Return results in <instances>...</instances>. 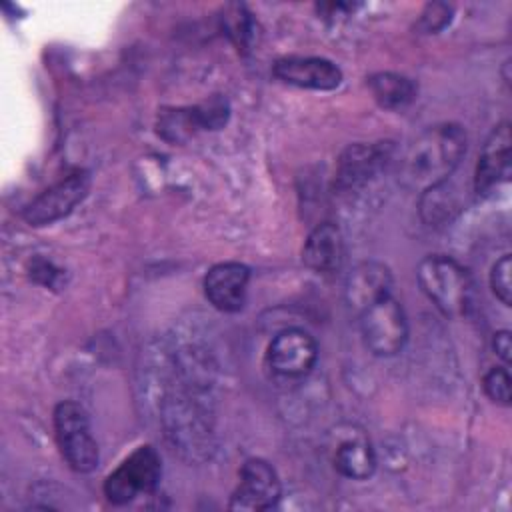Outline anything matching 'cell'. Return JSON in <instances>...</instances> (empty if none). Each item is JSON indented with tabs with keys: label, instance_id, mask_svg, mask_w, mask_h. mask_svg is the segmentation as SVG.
Wrapping results in <instances>:
<instances>
[{
	"label": "cell",
	"instance_id": "obj_2",
	"mask_svg": "<svg viewBox=\"0 0 512 512\" xmlns=\"http://www.w3.org/2000/svg\"><path fill=\"white\" fill-rule=\"evenodd\" d=\"M416 278L426 298L444 316H464L472 304V280L454 258L434 254L420 260Z\"/></svg>",
	"mask_w": 512,
	"mask_h": 512
},
{
	"label": "cell",
	"instance_id": "obj_16",
	"mask_svg": "<svg viewBox=\"0 0 512 512\" xmlns=\"http://www.w3.org/2000/svg\"><path fill=\"white\" fill-rule=\"evenodd\" d=\"M374 100L388 110H402L416 98V84L396 72H378L368 78Z\"/></svg>",
	"mask_w": 512,
	"mask_h": 512
},
{
	"label": "cell",
	"instance_id": "obj_11",
	"mask_svg": "<svg viewBox=\"0 0 512 512\" xmlns=\"http://www.w3.org/2000/svg\"><path fill=\"white\" fill-rule=\"evenodd\" d=\"M390 290L392 274L388 266L376 260H366L348 272L344 282V300L352 312L360 314L380 298L392 294Z\"/></svg>",
	"mask_w": 512,
	"mask_h": 512
},
{
	"label": "cell",
	"instance_id": "obj_15",
	"mask_svg": "<svg viewBox=\"0 0 512 512\" xmlns=\"http://www.w3.org/2000/svg\"><path fill=\"white\" fill-rule=\"evenodd\" d=\"M334 468L350 480H366L376 470V454L364 436H352L338 444Z\"/></svg>",
	"mask_w": 512,
	"mask_h": 512
},
{
	"label": "cell",
	"instance_id": "obj_6",
	"mask_svg": "<svg viewBox=\"0 0 512 512\" xmlns=\"http://www.w3.org/2000/svg\"><path fill=\"white\" fill-rule=\"evenodd\" d=\"M90 190V176L84 170H76L66 178L58 180L44 192H40L24 210L22 218L30 226L52 224L74 210Z\"/></svg>",
	"mask_w": 512,
	"mask_h": 512
},
{
	"label": "cell",
	"instance_id": "obj_4",
	"mask_svg": "<svg viewBox=\"0 0 512 512\" xmlns=\"http://www.w3.org/2000/svg\"><path fill=\"white\" fill-rule=\"evenodd\" d=\"M364 346L380 358L396 356L408 340V320L400 302L388 294L358 314Z\"/></svg>",
	"mask_w": 512,
	"mask_h": 512
},
{
	"label": "cell",
	"instance_id": "obj_12",
	"mask_svg": "<svg viewBox=\"0 0 512 512\" xmlns=\"http://www.w3.org/2000/svg\"><path fill=\"white\" fill-rule=\"evenodd\" d=\"M250 270L240 262L214 264L204 276V294L220 312H236L244 306Z\"/></svg>",
	"mask_w": 512,
	"mask_h": 512
},
{
	"label": "cell",
	"instance_id": "obj_8",
	"mask_svg": "<svg viewBox=\"0 0 512 512\" xmlns=\"http://www.w3.org/2000/svg\"><path fill=\"white\" fill-rule=\"evenodd\" d=\"M282 486L276 470L262 458H250L240 468V480L232 494V510H270L278 504Z\"/></svg>",
	"mask_w": 512,
	"mask_h": 512
},
{
	"label": "cell",
	"instance_id": "obj_22",
	"mask_svg": "<svg viewBox=\"0 0 512 512\" xmlns=\"http://www.w3.org/2000/svg\"><path fill=\"white\" fill-rule=\"evenodd\" d=\"M492 348H494V354L504 362L508 364L510 358H512V342H510V332L508 330H500L494 334L492 338Z\"/></svg>",
	"mask_w": 512,
	"mask_h": 512
},
{
	"label": "cell",
	"instance_id": "obj_20",
	"mask_svg": "<svg viewBox=\"0 0 512 512\" xmlns=\"http://www.w3.org/2000/svg\"><path fill=\"white\" fill-rule=\"evenodd\" d=\"M450 20H452V6L444 2H432L422 10L418 28L428 34H434L442 30L446 24H450Z\"/></svg>",
	"mask_w": 512,
	"mask_h": 512
},
{
	"label": "cell",
	"instance_id": "obj_21",
	"mask_svg": "<svg viewBox=\"0 0 512 512\" xmlns=\"http://www.w3.org/2000/svg\"><path fill=\"white\" fill-rule=\"evenodd\" d=\"M234 14L226 16V30L230 34V38L240 46L246 48L248 40L252 38V20L250 16L244 12L242 6H232Z\"/></svg>",
	"mask_w": 512,
	"mask_h": 512
},
{
	"label": "cell",
	"instance_id": "obj_14",
	"mask_svg": "<svg viewBox=\"0 0 512 512\" xmlns=\"http://www.w3.org/2000/svg\"><path fill=\"white\" fill-rule=\"evenodd\" d=\"M304 264L318 274L340 270L344 260V238L336 224L322 222L306 238L302 248Z\"/></svg>",
	"mask_w": 512,
	"mask_h": 512
},
{
	"label": "cell",
	"instance_id": "obj_5",
	"mask_svg": "<svg viewBox=\"0 0 512 512\" xmlns=\"http://www.w3.org/2000/svg\"><path fill=\"white\" fill-rule=\"evenodd\" d=\"M162 474L160 454L152 446L136 448L104 480V494L112 504H128L140 494H150Z\"/></svg>",
	"mask_w": 512,
	"mask_h": 512
},
{
	"label": "cell",
	"instance_id": "obj_9",
	"mask_svg": "<svg viewBox=\"0 0 512 512\" xmlns=\"http://www.w3.org/2000/svg\"><path fill=\"white\" fill-rule=\"evenodd\" d=\"M274 76L308 90H334L342 82V70L332 60L318 56L280 58L274 64Z\"/></svg>",
	"mask_w": 512,
	"mask_h": 512
},
{
	"label": "cell",
	"instance_id": "obj_19",
	"mask_svg": "<svg viewBox=\"0 0 512 512\" xmlns=\"http://www.w3.org/2000/svg\"><path fill=\"white\" fill-rule=\"evenodd\" d=\"M484 392L486 396L496 402V404H502V406H508L510 404V398H512V388H510V374L506 368H492L486 372L484 380Z\"/></svg>",
	"mask_w": 512,
	"mask_h": 512
},
{
	"label": "cell",
	"instance_id": "obj_13",
	"mask_svg": "<svg viewBox=\"0 0 512 512\" xmlns=\"http://www.w3.org/2000/svg\"><path fill=\"white\" fill-rule=\"evenodd\" d=\"M390 156L388 142L378 144H352L338 158L336 186L340 190H354L366 184L380 172Z\"/></svg>",
	"mask_w": 512,
	"mask_h": 512
},
{
	"label": "cell",
	"instance_id": "obj_17",
	"mask_svg": "<svg viewBox=\"0 0 512 512\" xmlns=\"http://www.w3.org/2000/svg\"><path fill=\"white\" fill-rule=\"evenodd\" d=\"M456 212H458V198L448 188V180L422 192L420 214L426 224L438 226V224L450 220Z\"/></svg>",
	"mask_w": 512,
	"mask_h": 512
},
{
	"label": "cell",
	"instance_id": "obj_7",
	"mask_svg": "<svg viewBox=\"0 0 512 512\" xmlns=\"http://www.w3.org/2000/svg\"><path fill=\"white\" fill-rule=\"evenodd\" d=\"M318 358V344L310 332L302 328L280 330L268 344L266 362L276 376L302 378Z\"/></svg>",
	"mask_w": 512,
	"mask_h": 512
},
{
	"label": "cell",
	"instance_id": "obj_18",
	"mask_svg": "<svg viewBox=\"0 0 512 512\" xmlns=\"http://www.w3.org/2000/svg\"><path fill=\"white\" fill-rule=\"evenodd\" d=\"M490 288L494 296L504 304L510 306L512 302V260L510 254L500 256L492 270H490Z\"/></svg>",
	"mask_w": 512,
	"mask_h": 512
},
{
	"label": "cell",
	"instance_id": "obj_3",
	"mask_svg": "<svg viewBox=\"0 0 512 512\" xmlns=\"http://www.w3.org/2000/svg\"><path fill=\"white\" fill-rule=\"evenodd\" d=\"M54 434L62 458L74 472H92L98 464V444L92 436L90 420L86 410L64 400L54 408Z\"/></svg>",
	"mask_w": 512,
	"mask_h": 512
},
{
	"label": "cell",
	"instance_id": "obj_10",
	"mask_svg": "<svg viewBox=\"0 0 512 512\" xmlns=\"http://www.w3.org/2000/svg\"><path fill=\"white\" fill-rule=\"evenodd\" d=\"M510 124H498L486 138L476 168L472 188L476 194H490L510 172Z\"/></svg>",
	"mask_w": 512,
	"mask_h": 512
},
{
	"label": "cell",
	"instance_id": "obj_1",
	"mask_svg": "<svg viewBox=\"0 0 512 512\" xmlns=\"http://www.w3.org/2000/svg\"><path fill=\"white\" fill-rule=\"evenodd\" d=\"M466 152V132L460 124L444 122L426 128L408 148L402 178L414 190H428L452 176Z\"/></svg>",
	"mask_w": 512,
	"mask_h": 512
}]
</instances>
